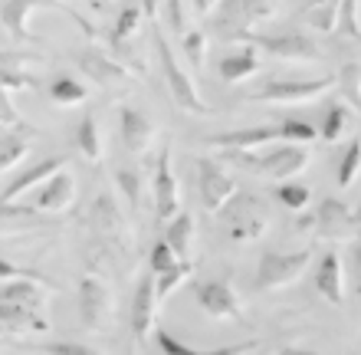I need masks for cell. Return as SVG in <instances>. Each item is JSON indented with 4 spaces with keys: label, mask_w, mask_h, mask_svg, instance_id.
Wrapping results in <instances>:
<instances>
[{
    "label": "cell",
    "mask_w": 361,
    "mask_h": 355,
    "mask_svg": "<svg viewBox=\"0 0 361 355\" xmlns=\"http://www.w3.org/2000/svg\"><path fill=\"white\" fill-rule=\"evenodd\" d=\"M154 53H158V63H161V73H164V83H168V92H171L174 106L180 112H190V116H210L214 109L200 99L197 92V83L190 79V73L180 66L178 53L171 49V43L164 40V33L154 27Z\"/></svg>",
    "instance_id": "6da1fadb"
},
{
    "label": "cell",
    "mask_w": 361,
    "mask_h": 355,
    "mask_svg": "<svg viewBox=\"0 0 361 355\" xmlns=\"http://www.w3.org/2000/svg\"><path fill=\"white\" fill-rule=\"evenodd\" d=\"M230 158L240 164H247L250 172L263 174V178H273V181H286V178H295L302 174L312 162L309 148L295 142H276L273 152H263V155H253V152H230Z\"/></svg>",
    "instance_id": "7a4b0ae2"
},
{
    "label": "cell",
    "mask_w": 361,
    "mask_h": 355,
    "mask_svg": "<svg viewBox=\"0 0 361 355\" xmlns=\"http://www.w3.org/2000/svg\"><path fill=\"white\" fill-rule=\"evenodd\" d=\"M220 217H224V224H227V234L233 240H243V243H250V240H259L263 234L269 231V224H273V217H269V207L263 201H259L257 194H243L237 188V194L230 198L224 207H220Z\"/></svg>",
    "instance_id": "3957f363"
},
{
    "label": "cell",
    "mask_w": 361,
    "mask_h": 355,
    "mask_svg": "<svg viewBox=\"0 0 361 355\" xmlns=\"http://www.w3.org/2000/svg\"><path fill=\"white\" fill-rule=\"evenodd\" d=\"M214 13V30L224 40H250L257 33V23L273 20V10L259 0H220Z\"/></svg>",
    "instance_id": "277c9868"
},
{
    "label": "cell",
    "mask_w": 361,
    "mask_h": 355,
    "mask_svg": "<svg viewBox=\"0 0 361 355\" xmlns=\"http://www.w3.org/2000/svg\"><path fill=\"white\" fill-rule=\"evenodd\" d=\"M312 263V250H269L259 257V267H257V287L259 289H283V287H293L295 279H302V273L309 270Z\"/></svg>",
    "instance_id": "5b68a950"
},
{
    "label": "cell",
    "mask_w": 361,
    "mask_h": 355,
    "mask_svg": "<svg viewBox=\"0 0 361 355\" xmlns=\"http://www.w3.org/2000/svg\"><path fill=\"white\" fill-rule=\"evenodd\" d=\"M335 76L322 79H273L259 89L253 102H273V106H295V102H315L319 96L332 92Z\"/></svg>",
    "instance_id": "8992f818"
},
{
    "label": "cell",
    "mask_w": 361,
    "mask_h": 355,
    "mask_svg": "<svg viewBox=\"0 0 361 355\" xmlns=\"http://www.w3.org/2000/svg\"><path fill=\"white\" fill-rule=\"evenodd\" d=\"M197 184H200V201H204V207L210 214H217L237 194V181L214 158H197Z\"/></svg>",
    "instance_id": "52a82bcc"
},
{
    "label": "cell",
    "mask_w": 361,
    "mask_h": 355,
    "mask_svg": "<svg viewBox=\"0 0 361 355\" xmlns=\"http://www.w3.org/2000/svg\"><path fill=\"white\" fill-rule=\"evenodd\" d=\"M247 43H257L259 49H267L269 56L283 59V63H319L322 59V49L299 33H276V37H257L253 33Z\"/></svg>",
    "instance_id": "ba28073f"
},
{
    "label": "cell",
    "mask_w": 361,
    "mask_h": 355,
    "mask_svg": "<svg viewBox=\"0 0 361 355\" xmlns=\"http://www.w3.org/2000/svg\"><path fill=\"white\" fill-rule=\"evenodd\" d=\"M79 319L92 332H99L112 319V293H109V287H105L102 279H95V277L79 279Z\"/></svg>",
    "instance_id": "9c48e42d"
},
{
    "label": "cell",
    "mask_w": 361,
    "mask_h": 355,
    "mask_svg": "<svg viewBox=\"0 0 361 355\" xmlns=\"http://www.w3.org/2000/svg\"><path fill=\"white\" fill-rule=\"evenodd\" d=\"M39 7L59 10V4L56 0H7V4L0 7V23H4V30H7L17 43H43V37H37V33L30 30V17H33V10H39Z\"/></svg>",
    "instance_id": "30bf717a"
},
{
    "label": "cell",
    "mask_w": 361,
    "mask_h": 355,
    "mask_svg": "<svg viewBox=\"0 0 361 355\" xmlns=\"http://www.w3.org/2000/svg\"><path fill=\"white\" fill-rule=\"evenodd\" d=\"M315 224H319V234L325 240H352L361 234V211H348L342 201L335 198H325L319 214H315Z\"/></svg>",
    "instance_id": "8fae6325"
},
{
    "label": "cell",
    "mask_w": 361,
    "mask_h": 355,
    "mask_svg": "<svg viewBox=\"0 0 361 355\" xmlns=\"http://www.w3.org/2000/svg\"><path fill=\"white\" fill-rule=\"evenodd\" d=\"M178 211H180V191L171 168V148L164 145V152L158 155V172H154V217L164 224L171 221Z\"/></svg>",
    "instance_id": "7c38bea8"
},
{
    "label": "cell",
    "mask_w": 361,
    "mask_h": 355,
    "mask_svg": "<svg viewBox=\"0 0 361 355\" xmlns=\"http://www.w3.org/2000/svg\"><path fill=\"white\" fill-rule=\"evenodd\" d=\"M194 296H197V306L204 309L210 319H240V299L227 279L197 283Z\"/></svg>",
    "instance_id": "4fadbf2b"
},
{
    "label": "cell",
    "mask_w": 361,
    "mask_h": 355,
    "mask_svg": "<svg viewBox=\"0 0 361 355\" xmlns=\"http://www.w3.org/2000/svg\"><path fill=\"white\" fill-rule=\"evenodd\" d=\"M283 142V125H253V128H240V132L210 135L207 145L227 148V152H259L263 145Z\"/></svg>",
    "instance_id": "5bb4252c"
},
{
    "label": "cell",
    "mask_w": 361,
    "mask_h": 355,
    "mask_svg": "<svg viewBox=\"0 0 361 355\" xmlns=\"http://www.w3.org/2000/svg\"><path fill=\"white\" fill-rule=\"evenodd\" d=\"M76 201V178L66 172V168H59L47 178V181L39 184V194L33 207L43 214H59V211H69Z\"/></svg>",
    "instance_id": "9a60e30c"
},
{
    "label": "cell",
    "mask_w": 361,
    "mask_h": 355,
    "mask_svg": "<svg viewBox=\"0 0 361 355\" xmlns=\"http://www.w3.org/2000/svg\"><path fill=\"white\" fill-rule=\"evenodd\" d=\"M154 316H158V293H154V273H152V277L138 279L135 303H132V332L138 342L148 339V332L154 326Z\"/></svg>",
    "instance_id": "2e32d148"
},
{
    "label": "cell",
    "mask_w": 361,
    "mask_h": 355,
    "mask_svg": "<svg viewBox=\"0 0 361 355\" xmlns=\"http://www.w3.org/2000/svg\"><path fill=\"white\" fill-rule=\"evenodd\" d=\"M118 125H122L125 148H128L132 155H145L148 148H152L154 125H152V119L145 116V112H138V109H132V106H122L118 109Z\"/></svg>",
    "instance_id": "e0dca14e"
},
{
    "label": "cell",
    "mask_w": 361,
    "mask_h": 355,
    "mask_svg": "<svg viewBox=\"0 0 361 355\" xmlns=\"http://www.w3.org/2000/svg\"><path fill=\"white\" fill-rule=\"evenodd\" d=\"M59 168H66V162H63V158H43V162H37L33 168H27L23 174H17V178L10 181V188L0 194V204H13L17 198H23L27 191L39 188V184L47 181L53 172H59Z\"/></svg>",
    "instance_id": "ac0fdd59"
},
{
    "label": "cell",
    "mask_w": 361,
    "mask_h": 355,
    "mask_svg": "<svg viewBox=\"0 0 361 355\" xmlns=\"http://www.w3.org/2000/svg\"><path fill=\"white\" fill-rule=\"evenodd\" d=\"M315 289L332 306H342L345 303V277H342V257L338 253H325L322 257V263L315 270Z\"/></svg>",
    "instance_id": "d6986e66"
},
{
    "label": "cell",
    "mask_w": 361,
    "mask_h": 355,
    "mask_svg": "<svg viewBox=\"0 0 361 355\" xmlns=\"http://www.w3.org/2000/svg\"><path fill=\"white\" fill-rule=\"evenodd\" d=\"M79 63H82V69H86L92 79H99L102 86H112V83H128V79H132V73H128L122 63L109 59L105 53H82V56H79Z\"/></svg>",
    "instance_id": "ffe728a7"
},
{
    "label": "cell",
    "mask_w": 361,
    "mask_h": 355,
    "mask_svg": "<svg viewBox=\"0 0 361 355\" xmlns=\"http://www.w3.org/2000/svg\"><path fill=\"white\" fill-rule=\"evenodd\" d=\"M257 69H259V59H257V49L253 47L243 49V53H230V56H224L217 63V73L224 83H243V79H250Z\"/></svg>",
    "instance_id": "44dd1931"
},
{
    "label": "cell",
    "mask_w": 361,
    "mask_h": 355,
    "mask_svg": "<svg viewBox=\"0 0 361 355\" xmlns=\"http://www.w3.org/2000/svg\"><path fill=\"white\" fill-rule=\"evenodd\" d=\"M168 224V231H164V240L171 243V250L178 253L180 260H190V250H194V217L190 214H174L171 221H164Z\"/></svg>",
    "instance_id": "7402d4cb"
},
{
    "label": "cell",
    "mask_w": 361,
    "mask_h": 355,
    "mask_svg": "<svg viewBox=\"0 0 361 355\" xmlns=\"http://www.w3.org/2000/svg\"><path fill=\"white\" fill-rule=\"evenodd\" d=\"M27 138L30 128H4L0 132V172H10L27 158Z\"/></svg>",
    "instance_id": "603a6c76"
},
{
    "label": "cell",
    "mask_w": 361,
    "mask_h": 355,
    "mask_svg": "<svg viewBox=\"0 0 361 355\" xmlns=\"http://www.w3.org/2000/svg\"><path fill=\"white\" fill-rule=\"evenodd\" d=\"M302 20L315 33H332L338 27V0H305Z\"/></svg>",
    "instance_id": "cb8c5ba5"
},
{
    "label": "cell",
    "mask_w": 361,
    "mask_h": 355,
    "mask_svg": "<svg viewBox=\"0 0 361 355\" xmlns=\"http://www.w3.org/2000/svg\"><path fill=\"white\" fill-rule=\"evenodd\" d=\"M142 7H125L122 13H118V20H115L112 27V47L115 49H125L128 43H135L138 40V33H142Z\"/></svg>",
    "instance_id": "d4e9b609"
},
{
    "label": "cell",
    "mask_w": 361,
    "mask_h": 355,
    "mask_svg": "<svg viewBox=\"0 0 361 355\" xmlns=\"http://www.w3.org/2000/svg\"><path fill=\"white\" fill-rule=\"evenodd\" d=\"M190 273H194V263H190V260H178L174 267L154 273V293H158V303L171 296L178 287H184V283L190 279Z\"/></svg>",
    "instance_id": "484cf974"
},
{
    "label": "cell",
    "mask_w": 361,
    "mask_h": 355,
    "mask_svg": "<svg viewBox=\"0 0 361 355\" xmlns=\"http://www.w3.org/2000/svg\"><path fill=\"white\" fill-rule=\"evenodd\" d=\"M76 148L82 152V158H86L89 164L102 162V135H99V122H95L92 116H86L82 122H79V128H76Z\"/></svg>",
    "instance_id": "4316f807"
},
{
    "label": "cell",
    "mask_w": 361,
    "mask_h": 355,
    "mask_svg": "<svg viewBox=\"0 0 361 355\" xmlns=\"http://www.w3.org/2000/svg\"><path fill=\"white\" fill-rule=\"evenodd\" d=\"M348 125H352V109L345 106V102H332L329 112L322 119V142H338L345 132H348Z\"/></svg>",
    "instance_id": "83f0119b"
},
{
    "label": "cell",
    "mask_w": 361,
    "mask_h": 355,
    "mask_svg": "<svg viewBox=\"0 0 361 355\" xmlns=\"http://www.w3.org/2000/svg\"><path fill=\"white\" fill-rule=\"evenodd\" d=\"M49 99H53L56 106H79V102L89 99V86H82V83L73 76H59L56 83L49 86Z\"/></svg>",
    "instance_id": "f1b7e54d"
},
{
    "label": "cell",
    "mask_w": 361,
    "mask_h": 355,
    "mask_svg": "<svg viewBox=\"0 0 361 355\" xmlns=\"http://www.w3.org/2000/svg\"><path fill=\"white\" fill-rule=\"evenodd\" d=\"M335 86L342 89V96L348 99V106L361 112V63L348 59V63L338 69V76H335Z\"/></svg>",
    "instance_id": "f546056e"
},
{
    "label": "cell",
    "mask_w": 361,
    "mask_h": 355,
    "mask_svg": "<svg viewBox=\"0 0 361 355\" xmlns=\"http://www.w3.org/2000/svg\"><path fill=\"white\" fill-rule=\"evenodd\" d=\"M273 198L283 204V207H289V211H302L305 204H309V198H312V191H309L305 184H299L295 178H286V181H279Z\"/></svg>",
    "instance_id": "4dcf8cb0"
},
{
    "label": "cell",
    "mask_w": 361,
    "mask_h": 355,
    "mask_svg": "<svg viewBox=\"0 0 361 355\" xmlns=\"http://www.w3.org/2000/svg\"><path fill=\"white\" fill-rule=\"evenodd\" d=\"M358 172H361V138H355L345 152L342 164H338V188H352L358 181Z\"/></svg>",
    "instance_id": "1f68e13d"
},
{
    "label": "cell",
    "mask_w": 361,
    "mask_h": 355,
    "mask_svg": "<svg viewBox=\"0 0 361 355\" xmlns=\"http://www.w3.org/2000/svg\"><path fill=\"white\" fill-rule=\"evenodd\" d=\"M180 47H184V56H188L190 66L204 69V63H207V37H204L200 30L184 33V37H180Z\"/></svg>",
    "instance_id": "d6a6232c"
},
{
    "label": "cell",
    "mask_w": 361,
    "mask_h": 355,
    "mask_svg": "<svg viewBox=\"0 0 361 355\" xmlns=\"http://www.w3.org/2000/svg\"><path fill=\"white\" fill-rule=\"evenodd\" d=\"M358 4H361V0H338V30H342L345 37H352V40L361 37Z\"/></svg>",
    "instance_id": "836d02e7"
},
{
    "label": "cell",
    "mask_w": 361,
    "mask_h": 355,
    "mask_svg": "<svg viewBox=\"0 0 361 355\" xmlns=\"http://www.w3.org/2000/svg\"><path fill=\"white\" fill-rule=\"evenodd\" d=\"M283 142H295V145H309L319 138V132H315L309 122H299V119H283Z\"/></svg>",
    "instance_id": "e575fe53"
},
{
    "label": "cell",
    "mask_w": 361,
    "mask_h": 355,
    "mask_svg": "<svg viewBox=\"0 0 361 355\" xmlns=\"http://www.w3.org/2000/svg\"><path fill=\"white\" fill-rule=\"evenodd\" d=\"M118 188L125 191V198H128V204H132V211H138V204H142V181H138V174L128 172V168H122V172H118Z\"/></svg>",
    "instance_id": "d590c367"
},
{
    "label": "cell",
    "mask_w": 361,
    "mask_h": 355,
    "mask_svg": "<svg viewBox=\"0 0 361 355\" xmlns=\"http://www.w3.org/2000/svg\"><path fill=\"white\" fill-rule=\"evenodd\" d=\"M178 260H180V257L171 250V243H168V240H158V243L152 247V273H161V270L174 267Z\"/></svg>",
    "instance_id": "8d00e7d4"
},
{
    "label": "cell",
    "mask_w": 361,
    "mask_h": 355,
    "mask_svg": "<svg viewBox=\"0 0 361 355\" xmlns=\"http://www.w3.org/2000/svg\"><path fill=\"white\" fill-rule=\"evenodd\" d=\"M0 128H27L23 119H20V112L13 109V102H10V92L4 86H0Z\"/></svg>",
    "instance_id": "74e56055"
},
{
    "label": "cell",
    "mask_w": 361,
    "mask_h": 355,
    "mask_svg": "<svg viewBox=\"0 0 361 355\" xmlns=\"http://www.w3.org/2000/svg\"><path fill=\"white\" fill-rule=\"evenodd\" d=\"M154 346L161 349L164 355H194V349L190 346H184V342H178V339L171 336V332H158V336H154Z\"/></svg>",
    "instance_id": "f35d334b"
},
{
    "label": "cell",
    "mask_w": 361,
    "mask_h": 355,
    "mask_svg": "<svg viewBox=\"0 0 361 355\" xmlns=\"http://www.w3.org/2000/svg\"><path fill=\"white\" fill-rule=\"evenodd\" d=\"M47 352H53V355H92L95 349L86 346V342H49Z\"/></svg>",
    "instance_id": "ab89813d"
},
{
    "label": "cell",
    "mask_w": 361,
    "mask_h": 355,
    "mask_svg": "<svg viewBox=\"0 0 361 355\" xmlns=\"http://www.w3.org/2000/svg\"><path fill=\"white\" fill-rule=\"evenodd\" d=\"M17 277H39V273H33V270H23V267H17V263H10V260L0 257V279L7 283V279H17Z\"/></svg>",
    "instance_id": "60d3db41"
},
{
    "label": "cell",
    "mask_w": 361,
    "mask_h": 355,
    "mask_svg": "<svg viewBox=\"0 0 361 355\" xmlns=\"http://www.w3.org/2000/svg\"><path fill=\"white\" fill-rule=\"evenodd\" d=\"M217 4H220V0H190V7L197 10V17H210Z\"/></svg>",
    "instance_id": "b9f144b4"
},
{
    "label": "cell",
    "mask_w": 361,
    "mask_h": 355,
    "mask_svg": "<svg viewBox=\"0 0 361 355\" xmlns=\"http://www.w3.org/2000/svg\"><path fill=\"white\" fill-rule=\"evenodd\" d=\"M142 13L154 20L158 13H161V0H142Z\"/></svg>",
    "instance_id": "7bdbcfd3"
},
{
    "label": "cell",
    "mask_w": 361,
    "mask_h": 355,
    "mask_svg": "<svg viewBox=\"0 0 361 355\" xmlns=\"http://www.w3.org/2000/svg\"><path fill=\"white\" fill-rule=\"evenodd\" d=\"M253 342H250V346H227V349H220V352H253Z\"/></svg>",
    "instance_id": "ee69618b"
},
{
    "label": "cell",
    "mask_w": 361,
    "mask_h": 355,
    "mask_svg": "<svg viewBox=\"0 0 361 355\" xmlns=\"http://www.w3.org/2000/svg\"><path fill=\"white\" fill-rule=\"evenodd\" d=\"M259 4H267V7H269V10H273V13H276V4H279V0H259Z\"/></svg>",
    "instance_id": "f6af8a7d"
}]
</instances>
